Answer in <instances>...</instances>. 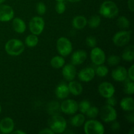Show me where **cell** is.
Here are the masks:
<instances>
[{"instance_id": "obj_1", "label": "cell", "mask_w": 134, "mask_h": 134, "mask_svg": "<svg viewBox=\"0 0 134 134\" xmlns=\"http://www.w3.org/2000/svg\"><path fill=\"white\" fill-rule=\"evenodd\" d=\"M7 53L10 56H19L24 51L25 45L23 42L18 39H11L8 41L5 45Z\"/></svg>"}, {"instance_id": "obj_2", "label": "cell", "mask_w": 134, "mask_h": 134, "mask_svg": "<svg viewBox=\"0 0 134 134\" xmlns=\"http://www.w3.org/2000/svg\"><path fill=\"white\" fill-rule=\"evenodd\" d=\"M48 126L54 133H62L66 129L67 122L62 116L55 115H52L48 120Z\"/></svg>"}, {"instance_id": "obj_3", "label": "cell", "mask_w": 134, "mask_h": 134, "mask_svg": "<svg viewBox=\"0 0 134 134\" xmlns=\"http://www.w3.org/2000/svg\"><path fill=\"white\" fill-rule=\"evenodd\" d=\"M119 8L115 2L105 1L101 5L99 14L107 18H113L119 14Z\"/></svg>"}, {"instance_id": "obj_4", "label": "cell", "mask_w": 134, "mask_h": 134, "mask_svg": "<svg viewBox=\"0 0 134 134\" xmlns=\"http://www.w3.org/2000/svg\"><path fill=\"white\" fill-rule=\"evenodd\" d=\"M84 124V130L86 134H103L105 133L104 126L98 120L91 119Z\"/></svg>"}, {"instance_id": "obj_5", "label": "cell", "mask_w": 134, "mask_h": 134, "mask_svg": "<svg viewBox=\"0 0 134 134\" xmlns=\"http://www.w3.org/2000/svg\"><path fill=\"white\" fill-rule=\"evenodd\" d=\"M56 48L60 56L63 57L68 56L73 51L71 42L68 38L64 37H62L58 39L56 42Z\"/></svg>"}, {"instance_id": "obj_6", "label": "cell", "mask_w": 134, "mask_h": 134, "mask_svg": "<svg viewBox=\"0 0 134 134\" xmlns=\"http://www.w3.org/2000/svg\"><path fill=\"white\" fill-rule=\"evenodd\" d=\"M132 31H118L114 35L113 37V42L117 47H124L129 43L131 39Z\"/></svg>"}, {"instance_id": "obj_7", "label": "cell", "mask_w": 134, "mask_h": 134, "mask_svg": "<svg viewBox=\"0 0 134 134\" xmlns=\"http://www.w3.org/2000/svg\"><path fill=\"white\" fill-rule=\"evenodd\" d=\"M100 116L102 120L105 122H111L116 120L117 118V112L114 107L106 105L101 109Z\"/></svg>"}, {"instance_id": "obj_8", "label": "cell", "mask_w": 134, "mask_h": 134, "mask_svg": "<svg viewBox=\"0 0 134 134\" xmlns=\"http://www.w3.org/2000/svg\"><path fill=\"white\" fill-rule=\"evenodd\" d=\"M29 28L32 34L39 35L44 28V21L41 16H34L29 22Z\"/></svg>"}, {"instance_id": "obj_9", "label": "cell", "mask_w": 134, "mask_h": 134, "mask_svg": "<svg viewBox=\"0 0 134 134\" xmlns=\"http://www.w3.org/2000/svg\"><path fill=\"white\" fill-rule=\"evenodd\" d=\"M90 59L93 64L95 65H102L105 62V54L102 48L95 47L92 48V50L90 52Z\"/></svg>"}, {"instance_id": "obj_10", "label": "cell", "mask_w": 134, "mask_h": 134, "mask_svg": "<svg viewBox=\"0 0 134 134\" xmlns=\"http://www.w3.org/2000/svg\"><path fill=\"white\" fill-rule=\"evenodd\" d=\"M60 110L67 115H74L78 111V103L73 99H65L60 105Z\"/></svg>"}, {"instance_id": "obj_11", "label": "cell", "mask_w": 134, "mask_h": 134, "mask_svg": "<svg viewBox=\"0 0 134 134\" xmlns=\"http://www.w3.org/2000/svg\"><path fill=\"white\" fill-rule=\"evenodd\" d=\"M14 12L13 8L7 5L0 4V22H9L14 18Z\"/></svg>"}, {"instance_id": "obj_12", "label": "cell", "mask_w": 134, "mask_h": 134, "mask_svg": "<svg viewBox=\"0 0 134 134\" xmlns=\"http://www.w3.org/2000/svg\"><path fill=\"white\" fill-rule=\"evenodd\" d=\"M98 91L100 95L105 98H108L114 96L115 92V86L113 84L109 82H102L99 85Z\"/></svg>"}, {"instance_id": "obj_13", "label": "cell", "mask_w": 134, "mask_h": 134, "mask_svg": "<svg viewBox=\"0 0 134 134\" xmlns=\"http://www.w3.org/2000/svg\"><path fill=\"white\" fill-rule=\"evenodd\" d=\"M96 75L95 70L91 67H88L81 69L78 73L79 80L82 82H88L91 81Z\"/></svg>"}, {"instance_id": "obj_14", "label": "cell", "mask_w": 134, "mask_h": 134, "mask_svg": "<svg viewBox=\"0 0 134 134\" xmlns=\"http://www.w3.org/2000/svg\"><path fill=\"white\" fill-rule=\"evenodd\" d=\"M111 77L115 81L118 82L125 81L128 77L126 69L123 66L116 67L112 71Z\"/></svg>"}, {"instance_id": "obj_15", "label": "cell", "mask_w": 134, "mask_h": 134, "mask_svg": "<svg viewBox=\"0 0 134 134\" xmlns=\"http://www.w3.org/2000/svg\"><path fill=\"white\" fill-rule=\"evenodd\" d=\"M14 128V123L10 117H5L0 121V132L2 133H10Z\"/></svg>"}, {"instance_id": "obj_16", "label": "cell", "mask_w": 134, "mask_h": 134, "mask_svg": "<svg viewBox=\"0 0 134 134\" xmlns=\"http://www.w3.org/2000/svg\"><path fill=\"white\" fill-rule=\"evenodd\" d=\"M77 74V70L74 65L72 64H68L64 65L62 69V75L65 80L68 81H73L75 79Z\"/></svg>"}, {"instance_id": "obj_17", "label": "cell", "mask_w": 134, "mask_h": 134, "mask_svg": "<svg viewBox=\"0 0 134 134\" xmlns=\"http://www.w3.org/2000/svg\"><path fill=\"white\" fill-rule=\"evenodd\" d=\"M87 58V53L84 50H78L73 52L71 56V64L74 65H81L85 62Z\"/></svg>"}, {"instance_id": "obj_18", "label": "cell", "mask_w": 134, "mask_h": 134, "mask_svg": "<svg viewBox=\"0 0 134 134\" xmlns=\"http://www.w3.org/2000/svg\"><path fill=\"white\" fill-rule=\"evenodd\" d=\"M55 94L58 98L60 99H64L68 98L69 94V88L68 85L66 83L62 82L59 84L56 88L55 90Z\"/></svg>"}, {"instance_id": "obj_19", "label": "cell", "mask_w": 134, "mask_h": 134, "mask_svg": "<svg viewBox=\"0 0 134 134\" xmlns=\"http://www.w3.org/2000/svg\"><path fill=\"white\" fill-rule=\"evenodd\" d=\"M13 28L18 34H23L26 30V24L20 18H14L13 20Z\"/></svg>"}, {"instance_id": "obj_20", "label": "cell", "mask_w": 134, "mask_h": 134, "mask_svg": "<svg viewBox=\"0 0 134 134\" xmlns=\"http://www.w3.org/2000/svg\"><path fill=\"white\" fill-rule=\"evenodd\" d=\"M69 93L74 96H79L82 94L83 91V88L82 85L75 81H71L68 84Z\"/></svg>"}, {"instance_id": "obj_21", "label": "cell", "mask_w": 134, "mask_h": 134, "mask_svg": "<svg viewBox=\"0 0 134 134\" xmlns=\"http://www.w3.org/2000/svg\"><path fill=\"white\" fill-rule=\"evenodd\" d=\"M120 105L122 109L125 111H133L134 110V100L132 97H126L120 101Z\"/></svg>"}, {"instance_id": "obj_22", "label": "cell", "mask_w": 134, "mask_h": 134, "mask_svg": "<svg viewBox=\"0 0 134 134\" xmlns=\"http://www.w3.org/2000/svg\"><path fill=\"white\" fill-rule=\"evenodd\" d=\"M72 24L74 28L82 30L87 25V20L83 16H77L73 18Z\"/></svg>"}, {"instance_id": "obj_23", "label": "cell", "mask_w": 134, "mask_h": 134, "mask_svg": "<svg viewBox=\"0 0 134 134\" xmlns=\"http://www.w3.org/2000/svg\"><path fill=\"white\" fill-rule=\"evenodd\" d=\"M122 58L126 62H133L134 59V47L130 45L127 47L122 54Z\"/></svg>"}, {"instance_id": "obj_24", "label": "cell", "mask_w": 134, "mask_h": 134, "mask_svg": "<svg viewBox=\"0 0 134 134\" xmlns=\"http://www.w3.org/2000/svg\"><path fill=\"white\" fill-rule=\"evenodd\" d=\"M51 66L55 69H60L65 65V60L62 56H56L51 60Z\"/></svg>"}, {"instance_id": "obj_25", "label": "cell", "mask_w": 134, "mask_h": 134, "mask_svg": "<svg viewBox=\"0 0 134 134\" xmlns=\"http://www.w3.org/2000/svg\"><path fill=\"white\" fill-rule=\"evenodd\" d=\"M85 122V116L84 114L79 113L75 115L71 119V123L75 127H80L84 124Z\"/></svg>"}, {"instance_id": "obj_26", "label": "cell", "mask_w": 134, "mask_h": 134, "mask_svg": "<svg viewBox=\"0 0 134 134\" xmlns=\"http://www.w3.org/2000/svg\"><path fill=\"white\" fill-rule=\"evenodd\" d=\"M60 110V105L58 102H51L48 103L47 106V111L48 114L51 115H58Z\"/></svg>"}, {"instance_id": "obj_27", "label": "cell", "mask_w": 134, "mask_h": 134, "mask_svg": "<svg viewBox=\"0 0 134 134\" xmlns=\"http://www.w3.org/2000/svg\"><path fill=\"white\" fill-rule=\"evenodd\" d=\"M38 43H39V38H38L37 35L32 34L27 35L25 39L26 45H27L28 47H30V48L36 47Z\"/></svg>"}, {"instance_id": "obj_28", "label": "cell", "mask_w": 134, "mask_h": 134, "mask_svg": "<svg viewBox=\"0 0 134 134\" xmlns=\"http://www.w3.org/2000/svg\"><path fill=\"white\" fill-rule=\"evenodd\" d=\"M101 18L98 15H93L89 18L88 21V24L91 28H96L100 25Z\"/></svg>"}, {"instance_id": "obj_29", "label": "cell", "mask_w": 134, "mask_h": 134, "mask_svg": "<svg viewBox=\"0 0 134 134\" xmlns=\"http://www.w3.org/2000/svg\"><path fill=\"white\" fill-rule=\"evenodd\" d=\"M116 24H117V26L121 29H127L130 26V22L129 20L124 16L119 17L116 21Z\"/></svg>"}, {"instance_id": "obj_30", "label": "cell", "mask_w": 134, "mask_h": 134, "mask_svg": "<svg viewBox=\"0 0 134 134\" xmlns=\"http://www.w3.org/2000/svg\"><path fill=\"white\" fill-rule=\"evenodd\" d=\"M95 73L97 75L100 77H106L109 73V69L107 66L102 64V65H98V68L95 70Z\"/></svg>"}, {"instance_id": "obj_31", "label": "cell", "mask_w": 134, "mask_h": 134, "mask_svg": "<svg viewBox=\"0 0 134 134\" xmlns=\"http://www.w3.org/2000/svg\"><path fill=\"white\" fill-rule=\"evenodd\" d=\"M91 107L90 102L88 100H83L78 104V110L82 114H85L90 107Z\"/></svg>"}, {"instance_id": "obj_32", "label": "cell", "mask_w": 134, "mask_h": 134, "mask_svg": "<svg viewBox=\"0 0 134 134\" xmlns=\"http://www.w3.org/2000/svg\"><path fill=\"white\" fill-rule=\"evenodd\" d=\"M121 58L117 55H111L107 59V63L110 66H116L120 64Z\"/></svg>"}, {"instance_id": "obj_33", "label": "cell", "mask_w": 134, "mask_h": 134, "mask_svg": "<svg viewBox=\"0 0 134 134\" xmlns=\"http://www.w3.org/2000/svg\"><path fill=\"white\" fill-rule=\"evenodd\" d=\"M124 92L128 95H133L134 94V83L133 81L130 80V81L126 82L124 86Z\"/></svg>"}, {"instance_id": "obj_34", "label": "cell", "mask_w": 134, "mask_h": 134, "mask_svg": "<svg viewBox=\"0 0 134 134\" xmlns=\"http://www.w3.org/2000/svg\"><path fill=\"white\" fill-rule=\"evenodd\" d=\"M99 109L97 107L95 106H92V107H90V108L88 109V111H86V114L87 115L88 117L90 118V119H96L97 116H98V114H99Z\"/></svg>"}, {"instance_id": "obj_35", "label": "cell", "mask_w": 134, "mask_h": 134, "mask_svg": "<svg viewBox=\"0 0 134 134\" xmlns=\"http://www.w3.org/2000/svg\"><path fill=\"white\" fill-rule=\"evenodd\" d=\"M36 10L38 14L42 16L46 13L47 10V7H46L45 4L43 2H39L37 4L36 6Z\"/></svg>"}, {"instance_id": "obj_36", "label": "cell", "mask_w": 134, "mask_h": 134, "mask_svg": "<svg viewBox=\"0 0 134 134\" xmlns=\"http://www.w3.org/2000/svg\"><path fill=\"white\" fill-rule=\"evenodd\" d=\"M86 44L90 48H94L97 44L96 38L94 36H88L86 39Z\"/></svg>"}, {"instance_id": "obj_37", "label": "cell", "mask_w": 134, "mask_h": 134, "mask_svg": "<svg viewBox=\"0 0 134 134\" xmlns=\"http://www.w3.org/2000/svg\"><path fill=\"white\" fill-rule=\"evenodd\" d=\"M65 8H66V7H65V4L64 3V1L57 2L56 7H55L56 11L60 14H63L65 11Z\"/></svg>"}, {"instance_id": "obj_38", "label": "cell", "mask_w": 134, "mask_h": 134, "mask_svg": "<svg viewBox=\"0 0 134 134\" xmlns=\"http://www.w3.org/2000/svg\"><path fill=\"white\" fill-rule=\"evenodd\" d=\"M127 74L130 80L134 81V65H131L130 68L127 71Z\"/></svg>"}, {"instance_id": "obj_39", "label": "cell", "mask_w": 134, "mask_h": 134, "mask_svg": "<svg viewBox=\"0 0 134 134\" xmlns=\"http://www.w3.org/2000/svg\"><path fill=\"white\" fill-rule=\"evenodd\" d=\"M107 105H109L110 106H112V107H114L116 105L117 103V101H116V99L115 98V97L113 96L110 97V98H107Z\"/></svg>"}, {"instance_id": "obj_40", "label": "cell", "mask_w": 134, "mask_h": 134, "mask_svg": "<svg viewBox=\"0 0 134 134\" xmlns=\"http://www.w3.org/2000/svg\"><path fill=\"white\" fill-rule=\"evenodd\" d=\"M120 128V123L118 122H113V124H111V129L113 131H118L119 130Z\"/></svg>"}, {"instance_id": "obj_41", "label": "cell", "mask_w": 134, "mask_h": 134, "mask_svg": "<svg viewBox=\"0 0 134 134\" xmlns=\"http://www.w3.org/2000/svg\"><path fill=\"white\" fill-rule=\"evenodd\" d=\"M126 119L129 122L133 123L134 122V114L133 111L127 114V115H126Z\"/></svg>"}, {"instance_id": "obj_42", "label": "cell", "mask_w": 134, "mask_h": 134, "mask_svg": "<svg viewBox=\"0 0 134 134\" xmlns=\"http://www.w3.org/2000/svg\"><path fill=\"white\" fill-rule=\"evenodd\" d=\"M39 133L42 134H54V132L51 129V128H44V129H43L42 130H41L39 132Z\"/></svg>"}, {"instance_id": "obj_43", "label": "cell", "mask_w": 134, "mask_h": 134, "mask_svg": "<svg viewBox=\"0 0 134 134\" xmlns=\"http://www.w3.org/2000/svg\"><path fill=\"white\" fill-rule=\"evenodd\" d=\"M128 7L131 12L134 11V0H128Z\"/></svg>"}, {"instance_id": "obj_44", "label": "cell", "mask_w": 134, "mask_h": 134, "mask_svg": "<svg viewBox=\"0 0 134 134\" xmlns=\"http://www.w3.org/2000/svg\"><path fill=\"white\" fill-rule=\"evenodd\" d=\"M13 134H15V133H18V134H25L24 132H23V131H21V130H16V131H14V132H12Z\"/></svg>"}, {"instance_id": "obj_45", "label": "cell", "mask_w": 134, "mask_h": 134, "mask_svg": "<svg viewBox=\"0 0 134 134\" xmlns=\"http://www.w3.org/2000/svg\"><path fill=\"white\" fill-rule=\"evenodd\" d=\"M69 1H70V2L71 3H77V2H79V1H81V0H68Z\"/></svg>"}, {"instance_id": "obj_46", "label": "cell", "mask_w": 134, "mask_h": 134, "mask_svg": "<svg viewBox=\"0 0 134 134\" xmlns=\"http://www.w3.org/2000/svg\"><path fill=\"white\" fill-rule=\"evenodd\" d=\"M134 133V128H132L131 130L129 132V134H133Z\"/></svg>"}, {"instance_id": "obj_47", "label": "cell", "mask_w": 134, "mask_h": 134, "mask_svg": "<svg viewBox=\"0 0 134 134\" xmlns=\"http://www.w3.org/2000/svg\"><path fill=\"white\" fill-rule=\"evenodd\" d=\"M5 1V0H0V4H2L3 3H4Z\"/></svg>"}, {"instance_id": "obj_48", "label": "cell", "mask_w": 134, "mask_h": 134, "mask_svg": "<svg viewBox=\"0 0 134 134\" xmlns=\"http://www.w3.org/2000/svg\"><path fill=\"white\" fill-rule=\"evenodd\" d=\"M57 2H60V1H64V0H56Z\"/></svg>"}, {"instance_id": "obj_49", "label": "cell", "mask_w": 134, "mask_h": 134, "mask_svg": "<svg viewBox=\"0 0 134 134\" xmlns=\"http://www.w3.org/2000/svg\"><path fill=\"white\" fill-rule=\"evenodd\" d=\"M1 105H0V113H1Z\"/></svg>"}]
</instances>
